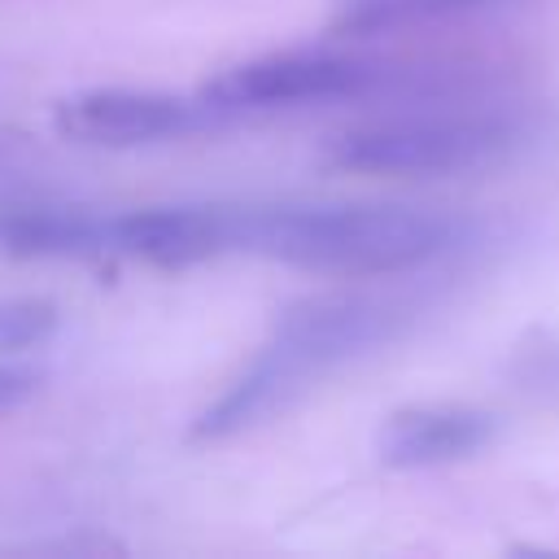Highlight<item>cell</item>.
<instances>
[{
  "instance_id": "cell-9",
  "label": "cell",
  "mask_w": 559,
  "mask_h": 559,
  "mask_svg": "<svg viewBox=\"0 0 559 559\" xmlns=\"http://www.w3.org/2000/svg\"><path fill=\"white\" fill-rule=\"evenodd\" d=\"M493 0H341L332 31L341 35H380V31H397L411 22H432V17H450V13H467Z\"/></svg>"
},
{
  "instance_id": "cell-5",
  "label": "cell",
  "mask_w": 559,
  "mask_h": 559,
  "mask_svg": "<svg viewBox=\"0 0 559 559\" xmlns=\"http://www.w3.org/2000/svg\"><path fill=\"white\" fill-rule=\"evenodd\" d=\"M223 122L201 96H175L153 87H83L52 105V131L83 148H135L157 140H183Z\"/></svg>"
},
{
  "instance_id": "cell-8",
  "label": "cell",
  "mask_w": 559,
  "mask_h": 559,
  "mask_svg": "<svg viewBox=\"0 0 559 559\" xmlns=\"http://www.w3.org/2000/svg\"><path fill=\"white\" fill-rule=\"evenodd\" d=\"M0 253L9 258H87L105 253V214L70 205H26L0 214Z\"/></svg>"
},
{
  "instance_id": "cell-2",
  "label": "cell",
  "mask_w": 559,
  "mask_h": 559,
  "mask_svg": "<svg viewBox=\"0 0 559 559\" xmlns=\"http://www.w3.org/2000/svg\"><path fill=\"white\" fill-rule=\"evenodd\" d=\"M533 135L524 109H419L336 131L323 162L349 175H459L515 157Z\"/></svg>"
},
{
  "instance_id": "cell-7",
  "label": "cell",
  "mask_w": 559,
  "mask_h": 559,
  "mask_svg": "<svg viewBox=\"0 0 559 559\" xmlns=\"http://www.w3.org/2000/svg\"><path fill=\"white\" fill-rule=\"evenodd\" d=\"M498 437V415L472 402H415L384 415L376 459L393 472H428L485 454Z\"/></svg>"
},
{
  "instance_id": "cell-4",
  "label": "cell",
  "mask_w": 559,
  "mask_h": 559,
  "mask_svg": "<svg viewBox=\"0 0 559 559\" xmlns=\"http://www.w3.org/2000/svg\"><path fill=\"white\" fill-rule=\"evenodd\" d=\"M432 79L428 70H393L371 57L323 52V48H288L236 61L201 83V100L223 114H253V109H293V105H328V100H358L389 87H406Z\"/></svg>"
},
{
  "instance_id": "cell-11",
  "label": "cell",
  "mask_w": 559,
  "mask_h": 559,
  "mask_svg": "<svg viewBox=\"0 0 559 559\" xmlns=\"http://www.w3.org/2000/svg\"><path fill=\"white\" fill-rule=\"evenodd\" d=\"M44 389V371L22 358H0V419L22 411Z\"/></svg>"
},
{
  "instance_id": "cell-1",
  "label": "cell",
  "mask_w": 559,
  "mask_h": 559,
  "mask_svg": "<svg viewBox=\"0 0 559 559\" xmlns=\"http://www.w3.org/2000/svg\"><path fill=\"white\" fill-rule=\"evenodd\" d=\"M476 240V223L419 205L236 210V253L328 275H411Z\"/></svg>"
},
{
  "instance_id": "cell-6",
  "label": "cell",
  "mask_w": 559,
  "mask_h": 559,
  "mask_svg": "<svg viewBox=\"0 0 559 559\" xmlns=\"http://www.w3.org/2000/svg\"><path fill=\"white\" fill-rule=\"evenodd\" d=\"M105 253L148 266H192L236 253V210L223 205H144L105 214Z\"/></svg>"
},
{
  "instance_id": "cell-10",
  "label": "cell",
  "mask_w": 559,
  "mask_h": 559,
  "mask_svg": "<svg viewBox=\"0 0 559 559\" xmlns=\"http://www.w3.org/2000/svg\"><path fill=\"white\" fill-rule=\"evenodd\" d=\"M57 323L61 310L48 297H0V354H26L44 345Z\"/></svg>"
},
{
  "instance_id": "cell-3",
  "label": "cell",
  "mask_w": 559,
  "mask_h": 559,
  "mask_svg": "<svg viewBox=\"0 0 559 559\" xmlns=\"http://www.w3.org/2000/svg\"><path fill=\"white\" fill-rule=\"evenodd\" d=\"M424 314H428V297L419 288L314 293L280 310L271 341L262 349H271L310 389L319 376L402 341Z\"/></svg>"
}]
</instances>
